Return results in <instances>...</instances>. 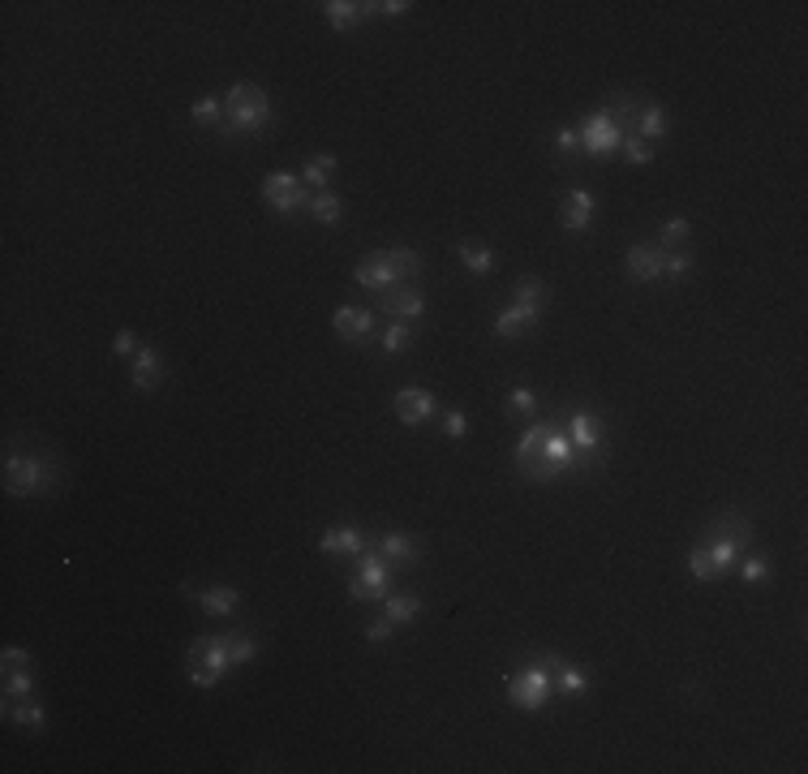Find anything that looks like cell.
Masks as SVG:
<instances>
[{
	"label": "cell",
	"instance_id": "obj_4",
	"mask_svg": "<svg viewBox=\"0 0 808 774\" xmlns=\"http://www.w3.org/2000/svg\"><path fill=\"white\" fill-rule=\"evenodd\" d=\"M417 276H422V254L413 246H387L379 254H366L353 271L357 289H366L370 297H383L396 284H417Z\"/></svg>",
	"mask_w": 808,
	"mask_h": 774
},
{
	"label": "cell",
	"instance_id": "obj_38",
	"mask_svg": "<svg viewBox=\"0 0 808 774\" xmlns=\"http://www.w3.org/2000/svg\"><path fill=\"white\" fill-rule=\"evenodd\" d=\"M692 263H697V258H692V250H667V263H662V280H675V284L688 280V276H692Z\"/></svg>",
	"mask_w": 808,
	"mask_h": 774
},
{
	"label": "cell",
	"instance_id": "obj_45",
	"mask_svg": "<svg viewBox=\"0 0 808 774\" xmlns=\"http://www.w3.org/2000/svg\"><path fill=\"white\" fill-rule=\"evenodd\" d=\"M138 349H142V340H138L134 332H129V327H125V332H117V340H112V353H117L121 362H134Z\"/></svg>",
	"mask_w": 808,
	"mask_h": 774
},
{
	"label": "cell",
	"instance_id": "obj_17",
	"mask_svg": "<svg viewBox=\"0 0 808 774\" xmlns=\"http://www.w3.org/2000/svg\"><path fill=\"white\" fill-rule=\"evenodd\" d=\"M185 598L198 602V611L211 615V620H228V615L241 611V594L233 585H185Z\"/></svg>",
	"mask_w": 808,
	"mask_h": 774
},
{
	"label": "cell",
	"instance_id": "obj_37",
	"mask_svg": "<svg viewBox=\"0 0 808 774\" xmlns=\"http://www.w3.org/2000/svg\"><path fill=\"white\" fill-rule=\"evenodd\" d=\"M190 117H194V125H215V129H220V125H224V99L202 95L198 104L190 108Z\"/></svg>",
	"mask_w": 808,
	"mask_h": 774
},
{
	"label": "cell",
	"instance_id": "obj_9",
	"mask_svg": "<svg viewBox=\"0 0 808 774\" xmlns=\"http://www.w3.org/2000/svg\"><path fill=\"white\" fill-rule=\"evenodd\" d=\"M559 422H564V435L572 439V448L576 452H585V456H602L606 461V435H611V422L602 418L598 409H585V405H564L555 413Z\"/></svg>",
	"mask_w": 808,
	"mask_h": 774
},
{
	"label": "cell",
	"instance_id": "obj_30",
	"mask_svg": "<svg viewBox=\"0 0 808 774\" xmlns=\"http://www.w3.org/2000/svg\"><path fill=\"white\" fill-rule=\"evenodd\" d=\"M306 211L319 220L323 228H340L344 224V198L340 194H331V190H323V194H310V203H306Z\"/></svg>",
	"mask_w": 808,
	"mask_h": 774
},
{
	"label": "cell",
	"instance_id": "obj_41",
	"mask_svg": "<svg viewBox=\"0 0 808 774\" xmlns=\"http://www.w3.org/2000/svg\"><path fill=\"white\" fill-rule=\"evenodd\" d=\"M735 572H740V577L748 581V585H757V581H766L770 577V559L766 555H740V564H735Z\"/></svg>",
	"mask_w": 808,
	"mask_h": 774
},
{
	"label": "cell",
	"instance_id": "obj_15",
	"mask_svg": "<svg viewBox=\"0 0 808 774\" xmlns=\"http://www.w3.org/2000/svg\"><path fill=\"white\" fill-rule=\"evenodd\" d=\"M164 379H168V357L155 349V344H142L138 357L129 362V387L142 392V396H151V392H160L164 387Z\"/></svg>",
	"mask_w": 808,
	"mask_h": 774
},
{
	"label": "cell",
	"instance_id": "obj_1",
	"mask_svg": "<svg viewBox=\"0 0 808 774\" xmlns=\"http://www.w3.org/2000/svg\"><path fill=\"white\" fill-rule=\"evenodd\" d=\"M0 478H5V491L13 499H43V495H56L69 482V465H65V456L56 452L52 443L26 435V448L9 439Z\"/></svg>",
	"mask_w": 808,
	"mask_h": 774
},
{
	"label": "cell",
	"instance_id": "obj_14",
	"mask_svg": "<svg viewBox=\"0 0 808 774\" xmlns=\"http://www.w3.org/2000/svg\"><path fill=\"white\" fill-rule=\"evenodd\" d=\"M374 310L392 323H417L426 314V297L417 284H396V289H387L383 297H374Z\"/></svg>",
	"mask_w": 808,
	"mask_h": 774
},
{
	"label": "cell",
	"instance_id": "obj_10",
	"mask_svg": "<svg viewBox=\"0 0 808 774\" xmlns=\"http://www.w3.org/2000/svg\"><path fill=\"white\" fill-rule=\"evenodd\" d=\"M258 194H263V203L280 215V220H293L297 211H306L310 203V190L306 181H301V172H267L263 185H258Z\"/></svg>",
	"mask_w": 808,
	"mask_h": 774
},
{
	"label": "cell",
	"instance_id": "obj_29",
	"mask_svg": "<svg viewBox=\"0 0 808 774\" xmlns=\"http://www.w3.org/2000/svg\"><path fill=\"white\" fill-rule=\"evenodd\" d=\"M533 327H538V319H529V314L516 310L512 301H508V306H499V314H495V336L499 340H516V336L533 332Z\"/></svg>",
	"mask_w": 808,
	"mask_h": 774
},
{
	"label": "cell",
	"instance_id": "obj_43",
	"mask_svg": "<svg viewBox=\"0 0 808 774\" xmlns=\"http://www.w3.org/2000/svg\"><path fill=\"white\" fill-rule=\"evenodd\" d=\"M362 633H366V641H370V645H383L387 637H392V633H396V624H392V620H387V615H370V620H366V628H362Z\"/></svg>",
	"mask_w": 808,
	"mask_h": 774
},
{
	"label": "cell",
	"instance_id": "obj_28",
	"mask_svg": "<svg viewBox=\"0 0 808 774\" xmlns=\"http://www.w3.org/2000/svg\"><path fill=\"white\" fill-rule=\"evenodd\" d=\"M503 409H508V418H521V422H533V418H542L538 392H533V387H525V383L508 387V400H503Z\"/></svg>",
	"mask_w": 808,
	"mask_h": 774
},
{
	"label": "cell",
	"instance_id": "obj_24",
	"mask_svg": "<svg viewBox=\"0 0 808 774\" xmlns=\"http://www.w3.org/2000/svg\"><path fill=\"white\" fill-rule=\"evenodd\" d=\"M383 615L396 628H409L417 615H422V594H417V590H392V594L383 598Z\"/></svg>",
	"mask_w": 808,
	"mask_h": 774
},
{
	"label": "cell",
	"instance_id": "obj_44",
	"mask_svg": "<svg viewBox=\"0 0 808 774\" xmlns=\"http://www.w3.org/2000/svg\"><path fill=\"white\" fill-rule=\"evenodd\" d=\"M409 0H370L366 13H379V18H409Z\"/></svg>",
	"mask_w": 808,
	"mask_h": 774
},
{
	"label": "cell",
	"instance_id": "obj_23",
	"mask_svg": "<svg viewBox=\"0 0 808 774\" xmlns=\"http://www.w3.org/2000/svg\"><path fill=\"white\" fill-rule=\"evenodd\" d=\"M594 194L589 190H568L564 194V207H559V228L564 233H585L589 224H594Z\"/></svg>",
	"mask_w": 808,
	"mask_h": 774
},
{
	"label": "cell",
	"instance_id": "obj_22",
	"mask_svg": "<svg viewBox=\"0 0 808 774\" xmlns=\"http://www.w3.org/2000/svg\"><path fill=\"white\" fill-rule=\"evenodd\" d=\"M512 306H516V310H525L529 319H538V323H542L546 306H551V284L538 280V276H521V280H516V289H512Z\"/></svg>",
	"mask_w": 808,
	"mask_h": 774
},
{
	"label": "cell",
	"instance_id": "obj_35",
	"mask_svg": "<svg viewBox=\"0 0 808 774\" xmlns=\"http://www.w3.org/2000/svg\"><path fill=\"white\" fill-rule=\"evenodd\" d=\"M688 237H692V224L684 220V215H675V220H667V224L658 228L654 246H662V250H688Z\"/></svg>",
	"mask_w": 808,
	"mask_h": 774
},
{
	"label": "cell",
	"instance_id": "obj_11",
	"mask_svg": "<svg viewBox=\"0 0 808 774\" xmlns=\"http://www.w3.org/2000/svg\"><path fill=\"white\" fill-rule=\"evenodd\" d=\"M576 138H581V155H589V160H611V155H619V147H624V134H619V125L611 121L606 108L589 112V117L576 125Z\"/></svg>",
	"mask_w": 808,
	"mask_h": 774
},
{
	"label": "cell",
	"instance_id": "obj_32",
	"mask_svg": "<svg viewBox=\"0 0 808 774\" xmlns=\"http://www.w3.org/2000/svg\"><path fill=\"white\" fill-rule=\"evenodd\" d=\"M551 147H555V164H559V172H576V164H581V138H576V129H572V125L559 129V134L551 138Z\"/></svg>",
	"mask_w": 808,
	"mask_h": 774
},
{
	"label": "cell",
	"instance_id": "obj_6",
	"mask_svg": "<svg viewBox=\"0 0 808 774\" xmlns=\"http://www.w3.org/2000/svg\"><path fill=\"white\" fill-rule=\"evenodd\" d=\"M555 701V680H551V663H546L542 650L525 654V667H516L508 676V706L538 714Z\"/></svg>",
	"mask_w": 808,
	"mask_h": 774
},
{
	"label": "cell",
	"instance_id": "obj_39",
	"mask_svg": "<svg viewBox=\"0 0 808 774\" xmlns=\"http://www.w3.org/2000/svg\"><path fill=\"white\" fill-rule=\"evenodd\" d=\"M619 160L624 164H632V168H641V164H654V147H649L645 138H624V147H619Z\"/></svg>",
	"mask_w": 808,
	"mask_h": 774
},
{
	"label": "cell",
	"instance_id": "obj_33",
	"mask_svg": "<svg viewBox=\"0 0 808 774\" xmlns=\"http://www.w3.org/2000/svg\"><path fill=\"white\" fill-rule=\"evenodd\" d=\"M323 13H327V22L336 26V31H353L362 18H370L366 5H357V0H327Z\"/></svg>",
	"mask_w": 808,
	"mask_h": 774
},
{
	"label": "cell",
	"instance_id": "obj_34",
	"mask_svg": "<svg viewBox=\"0 0 808 774\" xmlns=\"http://www.w3.org/2000/svg\"><path fill=\"white\" fill-rule=\"evenodd\" d=\"M5 701L35 697V667H5V684H0Z\"/></svg>",
	"mask_w": 808,
	"mask_h": 774
},
{
	"label": "cell",
	"instance_id": "obj_40",
	"mask_svg": "<svg viewBox=\"0 0 808 774\" xmlns=\"http://www.w3.org/2000/svg\"><path fill=\"white\" fill-rule=\"evenodd\" d=\"M258 645H263V641H258L254 633H245V628H241V633H233V667L254 663V658H258Z\"/></svg>",
	"mask_w": 808,
	"mask_h": 774
},
{
	"label": "cell",
	"instance_id": "obj_46",
	"mask_svg": "<svg viewBox=\"0 0 808 774\" xmlns=\"http://www.w3.org/2000/svg\"><path fill=\"white\" fill-rule=\"evenodd\" d=\"M0 663L5 667H31V654L18 650V645H9V650H0Z\"/></svg>",
	"mask_w": 808,
	"mask_h": 774
},
{
	"label": "cell",
	"instance_id": "obj_18",
	"mask_svg": "<svg viewBox=\"0 0 808 774\" xmlns=\"http://www.w3.org/2000/svg\"><path fill=\"white\" fill-rule=\"evenodd\" d=\"M366 547H370L366 529H362V525H353V521L331 525V529H323V534H319V551L331 555V559H357Z\"/></svg>",
	"mask_w": 808,
	"mask_h": 774
},
{
	"label": "cell",
	"instance_id": "obj_5",
	"mask_svg": "<svg viewBox=\"0 0 808 774\" xmlns=\"http://www.w3.org/2000/svg\"><path fill=\"white\" fill-rule=\"evenodd\" d=\"M602 465H606L602 456H585V452H576V448H572V439L564 435V426L551 422V430H546V443H542V456H538V465H533V469L525 473V482L555 486V482L572 478V473H594V469H602Z\"/></svg>",
	"mask_w": 808,
	"mask_h": 774
},
{
	"label": "cell",
	"instance_id": "obj_31",
	"mask_svg": "<svg viewBox=\"0 0 808 774\" xmlns=\"http://www.w3.org/2000/svg\"><path fill=\"white\" fill-rule=\"evenodd\" d=\"M336 168H340L336 155H310L306 168H301V181H306V190H310V194H323V190H327V181L336 177Z\"/></svg>",
	"mask_w": 808,
	"mask_h": 774
},
{
	"label": "cell",
	"instance_id": "obj_16",
	"mask_svg": "<svg viewBox=\"0 0 808 774\" xmlns=\"http://www.w3.org/2000/svg\"><path fill=\"white\" fill-rule=\"evenodd\" d=\"M662 263H667V250L654 246V241H632L624 250V271H628V280H637V284H658Z\"/></svg>",
	"mask_w": 808,
	"mask_h": 774
},
{
	"label": "cell",
	"instance_id": "obj_3",
	"mask_svg": "<svg viewBox=\"0 0 808 774\" xmlns=\"http://www.w3.org/2000/svg\"><path fill=\"white\" fill-rule=\"evenodd\" d=\"M276 125V104L263 86L254 82H237L233 91L224 95V125H220V138L224 142H241V138H258Z\"/></svg>",
	"mask_w": 808,
	"mask_h": 774
},
{
	"label": "cell",
	"instance_id": "obj_19",
	"mask_svg": "<svg viewBox=\"0 0 808 774\" xmlns=\"http://www.w3.org/2000/svg\"><path fill=\"white\" fill-rule=\"evenodd\" d=\"M370 547L379 551L383 559H392L396 568H417V564H422V538L404 534V529H387V534L370 538Z\"/></svg>",
	"mask_w": 808,
	"mask_h": 774
},
{
	"label": "cell",
	"instance_id": "obj_2",
	"mask_svg": "<svg viewBox=\"0 0 808 774\" xmlns=\"http://www.w3.org/2000/svg\"><path fill=\"white\" fill-rule=\"evenodd\" d=\"M748 542H753V521H748V512H718L710 525L701 529L697 547L688 551V572L697 581H718L727 577V572H735V564H740V555L748 551Z\"/></svg>",
	"mask_w": 808,
	"mask_h": 774
},
{
	"label": "cell",
	"instance_id": "obj_7",
	"mask_svg": "<svg viewBox=\"0 0 808 774\" xmlns=\"http://www.w3.org/2000/svg\"><path fill=\"white\" fill-rule=\"evenodd\" d=\"M228 671H233V633L220 637H194L190 650H185V680L194 688H215Z\"/></svg>",
	"mask_w": 808,
	"mask_h": 774
},
{
	"label": "cell",
	"instance_id": "obj_27",
	"mask_svg": "<svg viewBox=\"0 0 808 774\" xmlns=\"http://www.w3.org/2000/svg\"><path fill=\"white\" fill-rule=\"evenodd\" d=\"M637 138H645L649 147L667 138V112H662L654 99H641V112H637Z\"/></svg>",
	"mask_w": 808,
	"mask_h": 774
},
{
	"label": "cell",
	"instance_id": "obj_8",
	"mask_svg": "<svg viewBox=\"0 0 808 774\" xmlns=\"http://www.w3.org/2000/svg\"><path fill=\"white\" fill-rule=\"evenodd\" d=\"M396 564L383 559L374 547H366L362 555L353 559V572H349V602H383L392 594V581H396Z\"/></svg>",
	"mask_w": 808,
	"mask_h": 774
},
{
	"label": "cell",
	"instance_id": "obj_21",
	"mask_svg": "<svg viewBox=\"0 0 808 774\" xmlns=\"http://www.w3.org/2000/svg\"><path fill=\"white\" fill-rule=\"evenodd\" d=\"M546 430H551V422L546 418H533L529 426H525V435L516 439V448H512V465H516V473H525L538 465V456H542V443H546Z\"/></svg>",
	"mask_w": 808,
	"mask_h": 774
},
{
	"label": "cell",
	"instance_id": "obj_20",
	"mask_svg": "<svg viewBox=\"0 0 808 774\" xmlns=\"http://www.w3.org/2000/svg\"><path fill=\"white\" fill-rule=\"evenodd\" d=\"M392 405H396V418L409 426V430L426 426V422L439 413V400H435V392H426V387H400Z\"/></svg>",
	"mask_w": 808,
	"mask_h": 774
},
{
	"label": "cell",
	"instance_id": "obj_13",
	"mask_svg": "<svg viewBox=\"0 0 808 774\" xmlns=\"http://www.w3.org/2000/svg\"><path fill=\"white\" fill-rule=\"evenodd\" d=\"M546 663H551V680H555V697L559 701H581L589 697V671L576 663V658L559 654V650H542Z\"/></svg>",
	"mask_w": 808,
	"mask_h": 774
},
{
	"label": "cell",
	"instance_id": "obj_26",
	"mask_svg": "<svg viewBox=\"0 0 808 774\" xmlns=\"http://www.w3.org/2000/svg\"><path fill=\"white\" fill-rule=\"evenodd\" d=\"M5 719L13 727H22L26 736H39L43 727H48V719H43V706L35 697H22V701H5Z\"/></svg>",
	"mask_w": 808,
	"mask_h": 774
},
{
	"label": "cell",
	"instance_id": "obj_12",
	"mask_svg": "<svg viewBox=\"0 0 808 774\" xmlns=\"http://www.w3.org/2000/svg\"><path fill=\"white\" fill-rule=\"evenodd\" d=\"M379 319H383V314L374 310V306H340L336 314H331V327H336V336L344 344L362 349V344L374 340V332H379Z\"/></svg>",
	"mask_w": 808,
	"mask_h": 774
},
{
	"label": "cell",
	"instance_id": "obj_36",
	"mask_svg": "<svg viewBox=\"0 0 808 774\" xmlns=\"http://www.w3.org/2000/svg\"><path fill=\"white\" fill-rule=\"evenodd\" d=\"M379 344H383V357H400L413 344V323H387Z\"/></svg>",
	"mask_w": 808,
	"mask_h": 774
},
{
	"label": "cell",
	"instance_id": "obj_42",
	"mask_svg": "<svg viewBox=\"0 0 808 774\" xmlns=\"http://www.w3.org/2000/svg\"><path fill=\"white\" fill-rule=\"evenodd\" d=\"M439 422H443V435H447V439H465V435H469V418H465L460 409H443Z\"/></svg>",
	"mask_w": 808,
	"mask_h": 774
},
{
	"label": "cell",
	"instance_id": "obj_25",
	"mask_svg": "<svg viewBox=\"0 0 808 774\" xmlns=\"http://www.w3.org/2000/svg\"><path fill=\"white\" fill-rule=\"evenodd\" d=\"M456 258L469 276H490V271H495V250H490L486 241H473V237L456 241Z\"/></svg>",
	"mask_w": 808,
	"mask_h": 774
}]
</instances>
